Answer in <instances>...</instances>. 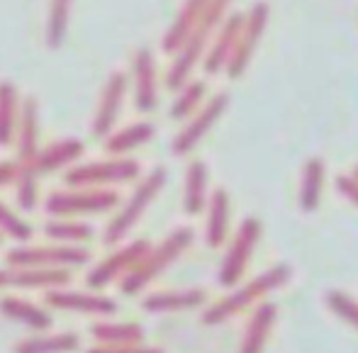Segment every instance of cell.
<instances>
[{
  "mask_svg": "<svg viewBox=\"0 0 358 353\" xmlns=\"http://www.w3.org/2000/svg\"><path fill=\"white\" fill-rule=\"evenodd\" d=\"M351 175H354V178L358 180V166H356V168H354V173H351Z\"/></svg>",
  "mask_w": 358,
  "mask_h": 353,
  "instance_id": "39",
  "label": "cell"
},
{
  "mask_svg": "<svg viewBox=\"0 0 358 353\" xmlns=\"http://www.w3.org/2000/svg\"><path fill=\"white\" fill-rule=\"evenodd\" d=\"M227 105H229V95L227 93H217L215 98H210L208 103H203V108L188 117L185 127L176 134L173 139V154L176 156H185L195 149V146L203 141L205 134L215 127V122L227 113Z\"/></svg>",
  "mask_w": 358,
  "mask_h": 353,
  "instance_id": "12",
  "label": "cell"
},
{
  "mask_svg": "<svg viewBox=\"0 0 358 353\" xmlns=\"http://www.w3.org/2000/svg\"><path fill=\"white\" fill-rule=\"evenodd\" d=\"M85 151V144L80 139H73V137H66V139H59V141H52L49 146L39 149L37 154L32 156V161H27V168L32 171L34 175H49V173H57V171H64V168H71L76 161L83 156ZM22 164V161H20Z\"/></svg>",
  "mask_w": 358,
  "mask_h": 353,
  "instance_id": "14",
  "label": "cell"
},
{
  "mask_svg": "<svg viewBox=\"0 0 358 353\" xmlns=\"http://www.w3.org/2000/svg\"><path fill=\"white\" fill-rule=\"evenodd\" d=\"M324 302L339 319H344L346 324H351L358 331V300L351 297L344 290H329L324 295Z\"/></svg>",
  "mask_w": 358,
  "mask_h": 353,
  "instance_id": "35",
  "label": "cell"
},
{
  "mask_svg": "<svg viewBox=\"0 0 358 353\" xmlns=\"http://www.w3.org/2000/svg\"><path fill=\"white\" fill-rule=\"evenodd\" d=\"M47 305L64 312H80V315L110 317L117 312V302L100 292H71V290H47Z\"/></svg>",
  "mask_w": 358,
  "mask_h": 353,
  "instance_id": "15",
  "label": "cell"
},
{
  "mask_svg": "<svg viewBox=\"0 0 358 353\" xmlns=\"http://www.w3.org/2000/svg\"><path fill=\"white\" fill-rule=\"evenodd\" d=\"M15 200H17V208L24 212L37 210L39 203V175H34L32 171L24 164H20V173L15 178Z\"/></svg>",
  "mask_w": 358,
  "mask_h": 353,
  "instance_id": "33",
  "label": "cell"
},
{
  "mask_svg": "<svg viewBox=\"0 0 358 353\" xmlns=\"http://www.w3.org/2000/svg\"><path fill=\"white\" fill-rule=\"evenodd\" d=\"M71 10H73V0H52L49 3L47 34H44L49 49H59L64 44L69 32V22H71Z\"/></svg>",
  "mask_w": 358,
  "mask_h": 353,
  "instance_id": "32",
  "label": "cell"
},
{
  "mask_svg": "<svg viewBox=\"0 0 358 353\" xmlns=\"http://www.w3.org/2000/svg\"><path fill=\"white\" fill-rule=\"evenodd\" d=\"M208 205V166L203 161H193L185 171L183 210L188 215H200Z\"/></svg>",
  "mask_w": 358,
  "mask_h": 353,
  "instance_id": "26",
  "label": "cell"
},
{
  "mask_svg": "<svg viewBox=\"0 0 358 353\" xmlns=\"http://www.w3.org/2000/svg\"><path fill=\"white\" fill-rule=\"evenodd\" d=\"M80 349L76 334H39L22 339L15 346V353H73Z\"/></svg>",
  "mask_w": 358,
  "mask_h": 353,
  "instance_id": "30",
  "label": "cell"
},
{
  "mask_svg": "<svg viewBox=\"0 0 358 353\" xmlns=\"http://www.w3.org/2000/svg\"><path fill=\"white\" fill-rule=\"evenodd\" d=\"M241 24H244V15L241 13H231L229 17L222 20V24L217 27V32L213 37V42H210V49L203 57L205 73L215 75L227 66L231 52H234L236 37H239V32H241Z\"/></svg>",
  "mask_w": 358,
  "mask_h": 353,
  "instance_id": "17",
  "label": "cell"
},
{
  "mask_svg": "<svg viewBox=\"0 0 358 353\" xmlns=\"http://www.w3.org/2000/svg\"><path fill=\"white\" fill-rule=\"evenodd\" d=\"M0 315L37 331H47L49 326H52V315H49L47 310H42V307L32 305V302L22 300V297H15V295H8L0 300Z\"/></svg>",
  "mask_w": 358,
  "mask_h": 353,
  "instance_id": "24",
  "label": "cell"
},
{
  "mask_svg": "<svg viewBox=\"0 0 358 353\" xmlns=\"http://www.w3.org/2000/svg\"><path fill=\"white\" fill-rule=\"evenodd\" d=\"M39 105L34 98H24L20 103V115H17V127H15V139L13 144L17 146V161L27 164L32 161V156L37 154L39 146Z\"/></svg>",
  "mask_w": 358,
  "mask_h": 353,
  "instance_id": "18",
  "label": "cell"
},
{
  "mask_svg": "<svg viewBox=\"0 0 358 353\" xmlns=\"http://www.w3.org/2000/svg\"><path fill=\"white\" fill-rule=\"evenodd\" d=\"M208 302V292L203 287H185V290H166L154 292L146 300H142V307L151 315H161V312H185L203 307Z\"/></svg>",
  "mask_w": 358,
  "mask_h": 353,
  "instance_id": "20",
  "label": "cell"
},
{
  "mask_svg": "<svg viewBox=\"0 0 358 353\" xmlns=\"http://www.w3.org/2000/svg\"><path fill=\"white\" fill-rule=\"evenodd\" d=\"M324 161L310 159L302 168V183H300V208L302 212H315L322 198V185H324Z\"/></svg>",
  "mask_w": 358,
  "mask_h": 353,
  "instance_id": "29",
  "label": "cell"
},
{
  "mask_svg": "<svg viewBox=\"0 0 358 353\" xmlns=\"http://www.w3.org/2000/svg\"><path fill=\"white\" fill-rule=\"evenodd\" d=\"M142 175L139 161L127 156H110L103 161H88V164H73L64 173L69 188H110V185L134 183Z\"/></svg>",
  "mask_w": 358,
  "mask_h": 353,
  "instance_id": "5",
  "label": "cell"
},
{
  "mask_svg": "<svg viewBox=\"0 0 358 353\" xmlns=\"http://www.w3.org/2000/svg\"><path fill=\"white\" fill-rule=\"evenodd\" d=\"M44 234L54 241V244H69L80 246L95 236V229L88 222H80L76 217H52L44 224Z\"/></svg>",
  "mask_w": 358,
  "mask_h": 353,
  "instance_id": "25",
  "label": "cell"
},
{
  "mask_svg": "<svg viewBox=\"0 0 358 353\" xmlns=\"http://www.w3.org/2000/svg\"><path fill=\"white\" fill-rule=\"evenodd\" d=\"M90 334L100 346L142 344L144 339V329L132 322H98L90 326Z\"/></svg>",
  "mask_w": 358,
  "mask_h": 353,
  "instance_id": "27",
  "label": "cell"
},
{
  "mask_svg": "<svg viewBox=\"0 0 358 353\" xmlns=\"http://www.w3.org/2000/svg\"><path fill=\"white\" fill-rule=\"evenodd\" d=\"M229 217H231V205L229 195L224 188H217L208 198V222H205V241L213 249H220L227 241L229 234Z\"/></svg>",
  "mask_w": 358,
  "mask_h": 353,
  "instance_id": "21",
  "label": "cell"
},
{
  "mask_svg": "<svg viewBox=\"0 0 358 353\" xmlns=\"http://www.w3.org/2000/svg\"><path fill=\"white\" fill-rule=\"evenodd\" d=\"M71 273L64 268H0V287H17V290H57L66 285Z\"/></svg>",
  "mask_w": 358,
  "mask_h": 353,
  "instance_id": "16",
  "label": "cell"
},
{
  "mask_svg": "<svg viewBox=\"0 0 358 353\" xmlns=\"http://www.w3.org/2000/svg\"><path fill=\"white\" fill-rule=\"evenodd\" d=\"M129 93V75L122 71H113L105 80L103 90H100L98 108H95L93 117V134L95 137H108L115 127H117V120L122 115L124 98Z\"/></svg>",
  "mask_w": 358,
  "mask_h": 353,
  "instance_id": "11",
  "label": "cell"
},
{
  "mask_svg": "<svg viewBox=\"0 0 358 353\" xmlns=\"http://www.w3.org/2000/svg\"><path fill=\"white\" fill-rule=\"evenodd\" d=\"M229 5H231V0H210L208 3V8L200 15L195 27L190 29L185 42L180 44V49L173 54V64H171L169 73H166V85H169L171 90H178L185 80H190V73L203 62L205 52H208V44L213 42L217 27H220L222 20H224Z\"/></svg>",
  "mask_w": 358,
  "mask_h": 353,
  "instance_id": "1",
  "label": "cell"
},
{
  "mask_svg": "<svg viewBox=\"0 0 358 353\" xmlns=\"http://www.w3.org/2000/svg\"><path fill=\"white\" fill-rule=\"evenodd\" d=\"M208 85L205 80H185L178 88L173 105H171V120H188L203 108Z\"/></svg>",
  "mask_w": 358,
  "mask_h": 353,
  "instance_id": "31",
  "label": "cell"
},
{
  "mask_svg": "<svg viewBox=\"0 0 358 353\" xmlns=\"http://www.w3.org/2000/svg\"><path fill=\"white\" fill-rule=\"evenodd\" d=\"M151 249V244L146 239L129 241V244L120 246L117 251H113L110 256H105L98 266H93V271L88 273V287L90 290H100V287L110 285L115 280H122L139 261L144 259V254Z\"/></svg>",
  "mask_w": 358,
  "mask_h": 353,
  "instance_id": "10",
  "label": "cell"
},
{
  "mask_svg": "<svg viewBox=\"0 0 358 353\" xmlns=\"http://www.w3.org/2000/svg\"><path fill=\"white\" fill-rule=\"evenodd\" d=\"M120 205V195L110 188H69L54 190L44 200V210L52 217H85L103 215Z\"/></svg>",
  "mask_w": 358,
  "mask_h": 353,
  "instance_id": "6",
  "label": "cell"
},
{
  "mask_svg": "<svg viewBox=\"0 0 358 353\" xmlns=\"http://www.w3.org/2000/svg\"><path fill=\"white\" fill-rule=\"evenodd\" d=\"M266 24H268V5L256 3L249 10V15H244V24H241V32L236 37L234 52H231L229 62L224 66L229 78H239L251 64V57H254L256 47H259L261 37L266 32Z\"/></svg>",
  "mask_w": 358,
  "mask_h": 353,
  "instance_id": "9",
  "label": "cell"
},
{
  "mask_svg": "<svg viewBox=\"0 0 358 353\" xmlns=\"http://www.w3.org/2000/svg\"><path fill=\"white\" fill-rule=\"evenodd\" d=\"M259 239H261V222L256 219V217H246L239 224V229H236L224 259H222L220 275H217L222 287H231L241 280V275L246 273V266H249L251 256H254V249H256V244H259Z\"/></svg>",
  "mask_w": 358,
  "mask_h": 353,
  "instance_id": "8",
  "label": "cell"
},
{
  "mask_svg": "<svg viewBox=\"0 0 358 353\" xmlns=\"http://www.w3.org/2000/svg\"><path fill=\"white\" fill-rule=\"evenodd\" d=\"M132 93L134 105L139 113H151L159 103V73H156V59L151 49H137L132 57Z\"/></svg>",
  "mask_w": 358,
  "mask_h": 353,
  "instance_id": "13",
  "label": "cell"
},
{
  "mask_svg": "<svg viewBox=\"0 0 358 353\" xmlns=\"http://www.w3.org/2000/svg\"><path fill=\"white\" fill-rule=\"evenodd\" d=\"M156 134V127L151 122H132L122 129H113L105 137V151L110 156H127L129 151L149 144Z\"/></svg>",
  "mask_w": 358,
  "mask_h": 353,
  "instance_id": "23",
  "label": "cell"
},
{
  "mask_svg": "<svg viewBox=\"0 0 358 353\" xmlns=\"http://www.w3.org/2000/svg\"><path fill=\"white\" fill-rule=\"evenodd\" d=\"M210 0H185L183 8L178 10L173 24L166 29L164 39H161V49L166 54H176L180 49V44L185 42V37L190 34V29L195 27V22L200 20V15L205 13Z\"/></svg>",
  "mask_w": 358,
  "mask_h": 353,
  "instance_id": "22",
  "label": "cell"
},
{
  "mask_svg": "<svg viewBox=\"0 0 358 353\" xmlns=\"http://www.w3.org/2000/svg\"><path fill=\"white\" fill-rule=\"evenodd\" d=\"M336 190L358 208V180L354 175H339V178H336Z\"/></svg>",
  "mask_w": 358,
  "mask_h": 353,
  "instance_id": "37",
  "label": "cell"
},
{
  "mask_svg": "<svg viewBox=\"0 0 358 353\" xmlns=\"http://www.w3.org/2000/svg\"><path fill=\"white\" fill-rule=\"evenodd\" d=\"M166 178H169L166 168H154L139 180L137 188H134L132 195L127 198V203L115 212V217L108 222V226H105V234H103L105 244H120V241L137 226V222L144 217V212L149 210V205L156 200V195L164 190Z\"/></svg>",
  "mask_w": 358,
  "mask_h": 353,
  "instance_id": "4",
  "label": "cell"
},
{
  "mask_svg": "<svg viewBox=\"0 0 358 353\" xmlns=\"http://www.w3.org/2000/svg\"><path fill=\"white\" fill-rule=\"evenodd\" d=\"M275 319H278V305L268 300L261 302L254 310V315H251L249 324H246V329H244L239 353H264L266 341H268Z\"/></svg>",
  "mask_w": 358,
  "mask_h": 353,
  "instance_id": "19",
  "label": "cell"
},
{
  "mask_svg": "<svg viewBox=\"0 0 358 353\" xmlns=\"http://www.w3.org/2000/svg\"><path fill=\"white\" fill-rule=\"evenodd\" d=\"M193 229L190 226H178L173 229L159 246H151L144 254V259L120 280V290L122 295H139V290H144L151 280H156L166 268L176 264L185 251L193 246Z\"/></svg>",
  "mask_w": 358,
  "mask_h": 353,
  "instance_id": "2",
  "label": "cell"
},
{
  "mask_svg": "<svg viewBox=\"0 0 358 353\" xmlns=\"http://www.w3.org/2000/svg\"><path fill=\"white\" fill-rule=\"evenodd\" d=\"M0 236H10L13 241H20V244H27L32 239V226L29 222H24L22 217L17 215L13 208L0 200Z\"/></svg>",
  "mask_w": 358,
  "mask_h": 353,
  "instance_id": "34",
  "label": "cell"
},
{
  "mask_svg": "<svg viewBox=\"0 0 358 353\" xmlns=\"http://www.w3.org/2000/svg\"><path fill=\"white\" fill-rule=\"evenodd\" d=\"M88 353H164L154 346H142V344H122V346H95Z\"/></svg>",
  "mask_w": 358,
  "mask_h": 353,
  "instance_id": "36",
  "label": "cell"
},
{
  "mask_svg": "<svg viewBox=\"0 0 358 353\" xmlns=\"http://www.w3.org/2000/svg\"><path fill=\"white\" fill-rule=\"evenodd\" d=\"M292 275V268L287 264H278L273 268L264 271L256 278H251L249 282H244L241 287H236L234 292H229L227 297L217 300L215 305H210L208 310L203 312V322L205 324H222V322L231 319L234 315L244 312L246 307L256 305V302L266 300L273 290L283 287Z\"/></svg>",
  "mask_w": 358,
  "mask_h": 353,
  "instance_id": "3",
  "label": "cell"
},
{
  "mask_svg": "<svg viewBox=\"0 0 358 353\" xmlns=\"http://www.w3.org/2000/svg\"><path fill=\"white\" fill-rule=\"evenodd\" d=\"M0 239H3V236H0Z\"/></svg>",
  "mask_w": 358,
  "mask_h": 353,
  "instance_id": "40",
  "label": "cell"
},
{
  "mask_svg": "<svg viewBox=\"0 0 358 353\" xmlns=\"http://www.w3.org/2000/svg\"><path fill=\"white\" fill-rule=\"evenodd\" d=\"M90 261V251L83 246H69V244H47V246H27L20 244L8 251V266L15 268H73Z\"/></svg>",
  "mask_w": 358,
  "mask_h": 353,
  "instance_id": "7",
  "label": "cell"
},
{
  "mask_svg": "<svg viewBox=\"0 0 358 353\" xmlns=\"http://www.w3.org/2000/svg\"><path fill=\"white\" fill-rule=\"evenodd\" d=\"M20 173V161H0V188L13 185Z\"/></svg>",
  "mask_w": 358,
  "mask_h": 353,
  "instance_id": "38",
  "label": "cell"
},
{
  "mask_svg": "<svg viewBox=\"0 0 358 353\" xmlns=\"http://www.w3.org/2000/svg\"><path fill=\"white\" fill-rule=\"evenodd\" d=\"M20 93L15 83L0 80V146H10L15 139V127H17L20 115Z\"/></svg>",
  "mask_w": 358,
  "mask_h": 353,
  "instance_id": "28",
  "label": "cell"
}]
</instances>
